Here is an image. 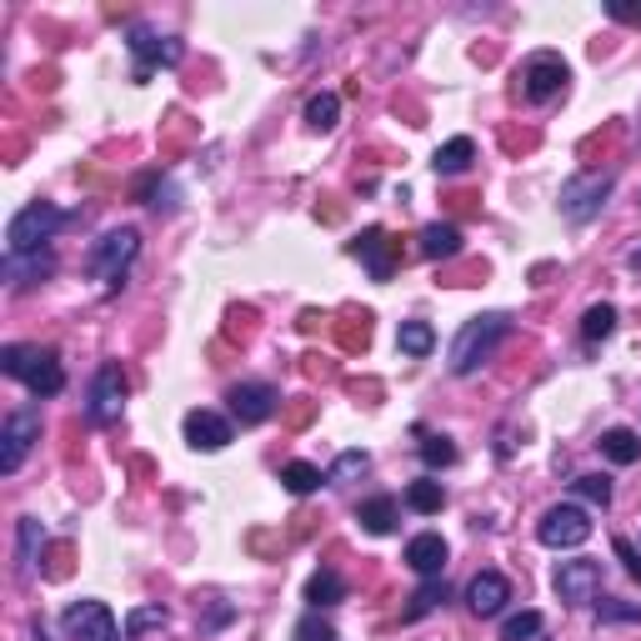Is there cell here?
I'll return each mask as SVG.
<instances>
[{"mask_svg": "<svg viewBox=\"0 0 641 641\" xmlns=\"http://www.w3.org/2000/svg\"><path fill=\"white\" fill-rule=\"evenodd\" d=\"M75 216L61 206H51V200H31V206H21L11 216V226H6V256H35L45 251V241H51L55 231H65Z\"/></svg>", "mask_w": 641, "mask_h": 641, "instance_id": "6da1fadb", "label": "cell"}, {"mask_svg": "<svg viewBox=\"0 0 641 641\" xmlns=\"http://www.w3.org/2000/svg\"><path fill=\"white\" fill-rule=\"evenodd\" d=\"M0 371L15 376L35 396H61L65 391V366L51 347H0Z\"/></svg>", "mask_w": 641, "mask_h": 641, "instance_id": "7a4b0ae2", "label": "cell"}, {"mask_svg": "<svg viewBox=\"0 0 641 641\" xmlns=\"http://www.w3.org/2000/svg\"><path fill=\"white\" fill-rule=\"evenodd\" d=\"M506 331H511V321H506L502 311L466 321L452 341V376H472V371H482L486 361H492V351L506 341Z\"/></svg>", "mask_w": 641, "mask_h": 641, "instance_id": "3957f363", "label": "cell"}, {"mask_svg": "<svg viewBox=\"0 0 641 641\" xmlns=\"http://www.w3.org/2000/svg\"><path fill=\"white\" fill-rule=\"evenodd\" d=\"M136 251H141V236L131 231V226L126 231H105L101 241L91 246V256H85V271L105 286H121L131 271V261H136Z\"/></svg>", "mask_w": 641, "mask_h": 641, "instance_id": "277c9868", "label": "cell"}, {"mask_svg": "<svg viewBox=\"0 0 641 641\" xmlns=\"http://www.w3.org/2000/svg\"><path fill=\"white\" fill-rule=\"evenodd\" d=\"M41 442V411L35 406H15L0 426V476H15L31 456V446Z\"/></svg>", "mask_w": 641, "mask_h": 641, "instance_id": "5b68a950", "label": "cell"}, {"mask_svg": "<svg viewBox=\"0 0 641 641\" xmlns=\"http://www.w3.org/2000/svg\"><path fill=\"white\" fill-rule=\"evenodd\" d=\"M121 411H126V376H121L116 361H105L91 381V396H85V416L95 426H116Z\"/></svg>", "mask_w": 641, "mask_h": 641, "instance_id": "8992f818", "label": "cell"}, {"mask_svg": "<svg viewBox=\"0 0 641 641\" xmlns=\"http://www.w3.org/2000/svg\"><path fill=\"white\" fill-rule=\"evenodd\" d=\"M537 537H541V547H551V551H571L591 537V516L581 511V506H551L537 521Z\"/></svg>", "mask_w": 641, "mask_h": 641, "instance_id": "52a82bcc", "label": "cell"}, {"mask_svg": "<svg viewBox=\"0 0 641 641\" xmlns=\"http://www.w3.org/2000/svg\"><path fill=\"white\" fill-rule=\"evenodd\" d=\"M567 81H571L567 61H561V55H551V51H537L531 61L521 65V95H526L531 105L551 101V95H557Z\"/></svg>", "mask_w": 641, "mask_h": 641, "instance_id": "ba28073f", "label": "cell"}, {"mask_svg": "<svg viewBox=\"0 0 641 641\" xmlns=\"http://www.w3.org/2000/svg\"><path fill=\"white\" fill-rule=\"evenodd\" d=\"M611 196V176H571L561 186V216L577 226H587Z\"/></svg>", "mask_w": 641, "mask_h": 641, "instance_id": "9c48e42d", "label": "cell"}, {"mask_svg": "<svg viewBox=\"0 0 641 641\" xmlns=\"http://www.w3.org/2000/svg\"><path fill=\"white\" fill-rule=\"evenodd\" d=\"M61 621L71 631V641H121V627L105 601H71Z\"/></svg>", "mask_w": 641, "mask_h": 641, "instance_id": "30bf717a", "label": "cell"}, {"mask_svg": "<svg viewBox=\"0 0 641 641\" xmlns=\"http://www.w3.org/2000/svg\"><path fill=\"white\" fill-rule=\"evenodd\" d=\"M126 45H131V55H136V81H146L156 65H176L180 55H186V45H180V41H170V35H151L146 25H136Z\"/></svg>", "mask_w": 641, "mask_h": 641, "instance_id": "8fae6325", "label": "cell"}, {"mask_svg": "<svg viewBox=\"0 0 641 641\" xmlns=\"http://www.w3.org/2000/svg\"><path fill=\"white\" fill-rule=\"evenodd\" d=\"M601 591V567L597 561H561L557 567V597L567 607H581V601H597Z\"/></svg>", "mask_w": 641, "mask_h": 641, "instance_id": "7c38bea8", "label": "cell"}, {"mask_svg": "<svg viewBox=\"0 0 641 641\" xmlns=\"http://www.w3.org/2000/svg\"><path fill=\"white\" fill-rule=\"evenodd\" d=\"M231 416L241 421V426H261V421L276 416V391L261 386V381H246V386H231Z\"/></svg>", "mask_w": 641, "mask_h": 641, "instance_id": "4fadbf2b", "label": "cell"}, {"mask_svg": "<svg viewBox=\"0 0 641 641\" xmlns=\"http://www.w3.org/2000/svg\"><path fill=\"white\" fill-rule=\"evenodd\" d=\"M351 251L366 261V271L376 276V281H391V271H396V246H391V236L381 231V226H371V231H361L356 241H351Z\"/></svg>", "mask_w": 641, "mask_h": 641, "instance_id": "5bb4252c", "label": "cell"}, {"mask_svg": "<svg viewBox=\"0 0 641 641\" xmlns=\"http://www.w3.org/2000/svg\"><path fill=\"white\" fill-rule=\"evenodd\" d=\"M186 442L196 446V452H226V446H231V421L216 416V411H190Z\"/></svg>", "mask_w": 641, "mask_h": 641, "instance_id": "9a60e30c", "label": "cell"}, {"mask_svg": "<svg viewBox=\"0 0 641 641\" xmlns=\"http://www.w3.org/2000/svg\"><path fill=\"white\" fill-rule=\"evenodd\" d=\"M506 601H511V581H506L502 571H482V577H472V587H466V607H472L476 617H496Z\"/></svg>", "mask_w": 641, "mask_h": 641, "instance_id": "2e32d148", "label": "cell"}, {"mask_svg": "<svg viewBox=\"0 0 641 641\" xmlns=\"http://www.w3.org/2000/svg\"><path fill=\"white\" fill-rule=\"evenodd\" d=\"M406 567L416 571V577H442L446 571V541L436 537V531H421V537H411V547H406Z\"/></svg>", "mask_w": 641, "mask_h": 641, "instance_id": "e0dca14e", "label": "cell"}, {"mask_svg": "<svg viewBox=\"0 0 641 641\" xmlns=\"http://www.w3.org/2000/svg\"><path fill=\"white\" fill-rule=\"evenodd\" d=\"M421 256L426 261H452L456 251H462V231H456L452 221H432V226H421Z\"/></svg>", "mask_w": 641, "mask_h": 641, "instance_id": "ac0fdd59", "label": "cell"}, {"mask_svg": "<svg viewBox=\"0 0 641 641\" xmlns=\"http://www.w3.org/2000/svg\"><path fill=\"white\" fill-rule=\"evenodd\" d=\"M55 271V256L51 251H35V256H6V281L11 286H35Z\"/></svg>", "mask_w": 641, "mask_h": 641, "instance_id": "d6986e66", "label": "cell"}, {"mask_svg": "<svg viewBox=\"0 0 641 641\" xmlns=\"http://www.w3.org/2000/svg\"><path fill=\"white\" fill-rule=\"evenodd\" d=\"M356 521L371 537H391V531H396V496H371V502H361Z\"/></svg>", "mask_w": 641, "mask_h": 641, "instance_id": "ffe728a7", "label": "cell"}, {"mask_svg": "<svg viewBox=\"0 0 641 641\" xmlns=\"http://www.w3.org/2000/svg\"><path fill=\"white\" fill-rule=\"evenodd\" d=\"M476 161V146H472V136H452L446 146H436V156H432V170L436 176H462L466 166Z\"/></svg>", "mask_w": 641, "mask_h": 641, "instance_id": "44dd1931", "label": "cell"}, {"mask_svg": "<svg viewBox=\"0 0 641 641\" xmlns=\"http://www.w3.org/2000/svg\"><path fill=\"white\" fill-rule=\"evenodd\" d=\"M601 456H607V462H617V466L641 462V436L627 432V426H611V432L601 436Z\"/></svg>", "mask_w": 641, "mask_h": 641, "instance_id": "7402d4cb", "label": "cell"}, {"mask_svg": "<svg viewBox=\"0 0 641 641\" xmlns=\"http://www.w3.org/2000/svg\"><path fill=\"white\" fill-rule=\"evenodd\" d=\"M341 597H347V581H341L337 571H316V577L306 581V601H311L316 611H321V607H337Z\"/></svg>", "mask_w": 641, "mask_h": 641, "instance_id": "603a6c76", "label": "cell"}, {"mask_svg": "<svg viewBox=\"0 0 641 641\" xmlns=\"http://www.w3.org/2000/svg\"><path fill=\"white\" fill-rule=\"evenodd\" d=\"M396 347L406 351V356H432V351H436V331L426 327V321H401Z\"/></svg>", "mask_w": 641, "mask_h": 641, "instance_id": "cb8c5ba5", "label": "cell"}, {"mask_svg": "<svg viewBox=\"0 0 641 641\" xmlns=\"http://www.w3.org/2000/svg\"><path fill=\"white\" fill-rule=\"evenodd\" d=\"M337 121H341V101L331 91H321V95L306 101V126L311 131H337Z\"/></svg>", "mask_w": 641, "mask_h": 641, "instance_id": "d4e9b609", "label": "cell"}, {"mask_svg": "<svg viewBox=\"0 0 641 641\" xmlns=\"http://www.w3.org/2000/svg\"><path fill=\"white\" fill-rule=\"evenodd\" d=\"M406 506H411V511H421V516H436L446 506L442 482H411L406 486Z\"/></svg>", "mask_w": 641, "mask_h": 641, "instance_id": "484cf974", "label": "cell"}, {"mask_svg": "<svg viewBox=\"0 0 641 641\" xmlns=\"http://www.w3.org/2000/svg\"><path fill=\"white\" fill-rule=\"evenodd\" d=\"M321 482H327V476H321V466H311V462H291V466L281 472V486H286L291 496H311Z\"/></svg>", "mask_w": 641, "mask_h": 641, "instance_id": "4316f807", "label": "cell"}, {"mask_svg": "<svg viewBox=\"0 0 641 641\" xmlns=\"http://www.w3.org/2000/svg\"><path fill=\"white\" fill-rule=\"evenodd\" d=\"M611 331H617V306H587V316H581V337L587 341H607Z\"/></svg>", "mask_w": 641, "mask_h": 641, "instance_id": "83f0119b", "label": "cell"}, {"mask_svg": "<svg viewBox=\"0 0 641 641\" xmlns=\"http://www.w3.org/2000/svg\"><path fill=\"white\" fill-rule=\"evenodd\" d=\"M166 627H170V611L166 607H136L126 617V641L146 637V631H166Z\"/></svg>", "mask_w": 641, "mask_h": 641, "instance_id": "f1b7e54d", "label": "cell"}, {"mask_svg": "<svg viewBox=\"0 0 641 641\" xmlns=\"http://www.w3.org/2000/svg\"><path fill=\"white\" fill-rule=\"evenodd\" d=\"M541 611H516V617H506V627H502V641H531V637H541Z\"/></svg>", "mask_w": 641, "mask_h": 641, "instance_id": "f546056e", "label": "cell"}, {"mask_svg": "<svg viewBox=\"0 0 641 641\" xmlns=\"http://www.w3.org/2000/svg\"><path fill=\"white\" fill-rule=\"evenodd\" d=\"M45 547V526L35 516H21V571L35 567V551Z\"/></svg>", "mask_w": 641, "mask_h": 641, "instance_id": "4dcf8cb0", "label": "cell"}, {"mask_svg": "<svg viewBox=\"0 0 641 641\" xmlns=\"http://www.w3.org/2000/svg\"><path fill=\"white\" fill-rule=\"evenodd\" d=\"M421 462L432 466H452L456 462V446H452V436H421Z\"/></svg>", "mask_w": 641, "mask_h": 641, "instance_id": "1f68e13d", "label": "cell"}, {"mask_svg": "<svg viewBox=\"0 0 641 641\" xmlns=\"http://www.w3.org/2000/svg\"><path fill=\"white\" fill-rule=\"evenodd\" d=\"M442 601H446V587H442V581H426V587H421L416 591V597H411V607H406V621H416V617H426V611H432V607H442Z\"/></svg>", "mask_w": 641, "mask_h": 641, "instance_id": "d6a6232c", "label": "cell"}, {"mask_svg": "<svg viewBox=\"0 0 641 641\" xmlns=\"http://www.w3.org/2000/svg\"><path fill=\"white\" fill-rule=\"evenodd\" d=\"M571 492H577V496H587L591 506H607V502H611V482H607V476H597V472L577 476V482H571Z\"/></svg>", "mask_w": 641, "mask_h": 641, "instance_id": "836d02e7", "label": "cell"}, {"mask_svg": "<svg viewBox=\"0 0 641 641\" xmlns=\"http://www.w3.org/2000/svg\"><path fill=\"white\" fill-rule=\"evenodd\" d=\"M356 472H366V452H347L337 466H331V476H327V482H351V476H356Z\"/></svg>", "mask_w": 641, "mask_h": 641, "instance_id": "e575fe53", "label": "cell"}, {"mask_svg": "<svg viewBox=\"0 0 641 641\" xmlns=\"http://www.w3.org/2000/svg\"><path fill=\"white\" fill-rule=\"evenodd\" d=\"M296 641H337V631L327 627V621H316V617H306L301 627H296Z\"/></svg>", "mask_w": 641, "mask_h": 641, "instance_id": "d590c367", "label": "cell"}, {"mask_svg": "<svg viewBox=\"0 0 641 641\" xmlns=\"http://www.w3.org/2000/svg\"><path fill=\"white\" fill-rule=\"evenodd\" d=\"M611 551H617V557H621V561H627L631 581H641V557H637V547H631V541H627V537H617V541H611Z\"/></svg>", "mask_w": 641, "mask_h": 641, "instance_id": "8d00e7d4", "label": "cell"}, {"mask_svg": "<svg viewBox=\"0 0 641 641\" xmlns=\"http://www.w3.org/2000/svg\"><path fill=\"white\" fill-rule=\"evenodd\" d=\"M607 11L617 15V21H641V6H621V0H611Z\"/></svg>", "mask_w": 641, "mask_h": 641, "instance_id": "74e56055", "label": "cell"}, {"mask_svg": "<svg viewBox=\"0 0 641 641\" xmlns=\"http://www.w3.org/2000/svg\"><path fill=\"white\" fill-rule=\"evenodd\" d=\"M627 261H631V271H641V246H637V251L627 256Z\"/></svg>", "mask_w": 641, "mask_h": 641, "instance_id": "f35d334b", "label": "cell"}]
</instances>
